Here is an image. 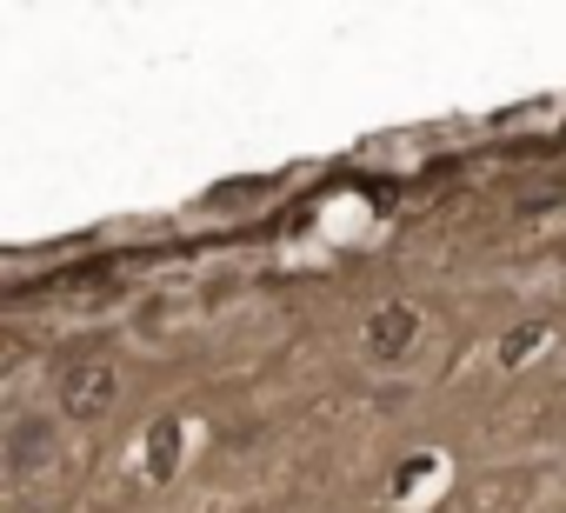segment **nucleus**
Wrapping results in <instances>:
<instances>
[{
	"instance_id": "f257e3e1",
	"label": "nucleus",
	"mask_w": 566,
	"mask_h": 513,
	"mask_svg": "<svg viewBox=\"0 0 566 513\" xmlns=\"http://www.w3.org/2000/svg\"><path fill=\"white\" fill-rule=\"evenodd\" d=\"M120 387H127V374H120L114 354L74 360V367L54 380V413H61L67 427H94V420H107V413L120 407Z\"/></svg>"
},
{
	"instance_id": "f03ea898",
	"label": "nucleus",
	"mask_w": 566,
	"mask_h": 513,
	"mask_svg": "<svg viewBox=\"0 0 566 513\" xmlns=\"http://www.w3.org/2000/svg\"><path fill=\"white\" fill-rule=\"evenodd\" d=\"M420 341H427V314H420L413 301H380V307L360 321V347H367L374 367H407V360L420 354Z\"/></svg>"
},
{
	"instance_id": "7ed1b4c3",
	"label": "nucleus",
	"mask_w": 566,
	"mask_h": 513,
	"mask_svg": "<svg viewBox=\"0 0 566 513\" xmlns=\"http://www.w3.org/2000/svg\"><path fill=\"white\" fill-rule=\"evenodd\" d=\"M140 467H147L154 486H160V480H180V467H187V413H154V420H147V433H140Z\"/></svg>"
},
{
	"instance_id": "20e7f679",
	"label": "nucleus",
	"mask_w": 566,
	"mask_h": 513,
	"mask_svg": "<svg viewBox=\"0 0 566 513\" xmlns=\"http://www.w3.org/2000/svg\"><path fill=\"white\" fill-rule=\"evenodd\" d=\"M546 334H553V321H520V327H506V341H500V367H506V374H520V367H526V354H539V347H546Z\"/></svg>"
}]
</instances>
